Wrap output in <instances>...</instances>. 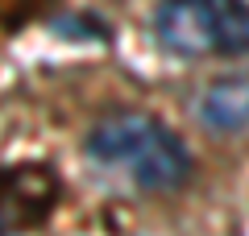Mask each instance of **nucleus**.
Here are the masks:
<instances>
[{"label":"nucleus","instance_id":"obj_1","mask_svg":"<svg viewBox=\"0 0 249 236\" xmlns=\"http://www.w3.org/2000/svg\"><path fill=\"white\" fill-rule=\"evenodd\" d=\"M88 157L108 170L129 174L142 191H175L191 174L187 145L162 120L142 112H121L88 133Z\"/></svg>","mask_w":249,"mask_h":236},{"label":"nucleus","instance_id":"obj_2","mask_svg":"<svg viewBox=\"0 0 249 236\" xmlns=\"http://www.w3.org/2000/svg\"><path fill=\"white\" fill-rule=\"evenodd\" d=\"M154 34L178 58L249 54V4L241 0H158Z\"/></svg>","mask_w":249,"mask_h":236},{"label":"nucleus","instance_id":"obj_3","mask_svg":"<svg viewBox=\"0 0 249 236\" xmlns=\"http://www.w3.org/2000/svg\"><path fill=\"white\" fill-rule=\"evenodd\" d=\"M199 120L208 129L237 133L249 129V79H220L199 96Z\"/></svg>","mask_w":249,"mask_h":236},{"label":"nucleus","instance_id":"obj_4","mask_svg":"<svg viewBox=\"0 0 249 236\" xmlns=\"http://www.w3.org/2000/svg\"><path fill=\"white\" fill-rule=\"evenodd\" d=\"M0 236H4V232H0Z\"/></svg>","mask_w":249,"mask_h":236}]
</instances>
